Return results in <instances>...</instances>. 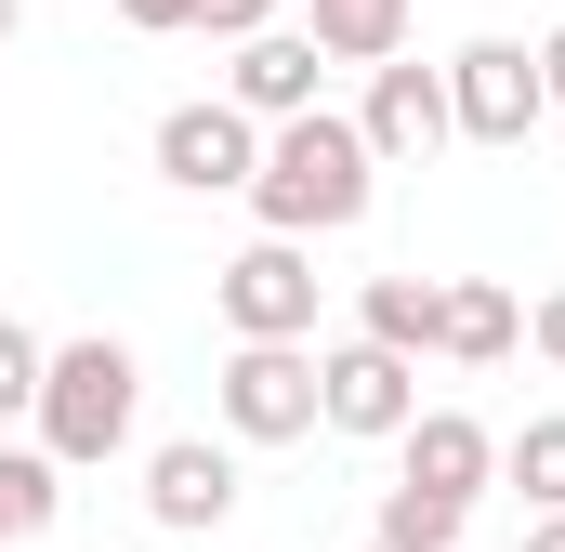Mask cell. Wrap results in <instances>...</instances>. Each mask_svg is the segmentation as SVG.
Here are the masks:
<instances>
[{
  "label": "cell",
  "mask_w": 565,
  "mask_h": 552,
  "mask_svg": "<svg viewBox=\"0 0 565 552\" xmlns=\"http://www.w3.org/2000/svg\"><path fill=\"white\" fill-rule=\"evenodd\" d=\"M540 93H553V106H565V26H553V40H540Z\"/></svg>",
  "instance_id": "obj_22"
},
{
  "label": "cell",
  "mask_w": 565,
  "mask_h": 552,
  "mask_svg": "<svg viewBox=\"0 0 565 552\" xmlns=\"http://www.w3.org/2000/svg\"><path fill=\"white\" fill-rule=\"evenodd\" d=\"M250 171H264V119H250L237 93H198V106L158 119V184H184V198H250Z\"/></svg>",
  "instance_id": "obj_7"
},
{
  "label": "cell",
  "mask_w": 565,
  "mask_h": 552,
  "mask_svg": "<svg viewBox=\"0 0 565 552\" xmlns=\"http://www.w3.org/2000/svg\"><path fill=\"white\" fill-rule=\"evenodd\" d=\"M250 26H277V0H198V40H224V53H237Z\"/></svg>",
  "instance_id": "obj_19"
},
{
  "label": "cell",
  "mask_w": 565,
  "mask_h": 552,
  "mask_svg": "<svg viewBox=\"0 0 565 552\" xmlns=\"http://www.w3.org/2000/svg\"><path fill=\"white\" fill-rule=\"evenodd\" d=\"M40 447L66 460V474H106L119 447H132V421H145V355L119 342V329H79V342H53L40 355Z\"/></svg>",
  "instance_id": "obj_2"
},
{
  "label": "cell",
  "mask_w": 565,
  "mask_h": 552,
  "mask_svg": "<svg viewBox=\"0 0 565 552\" xmlns=\"http://www.w3.org/2000/svg\"><path fill=\"white\" fill-rule=\"evenodd\" d=\"M145 513H158L171 540H211V527L237 513V447H224V434H171V447H145Z\"/></svg>",
  "instance_id": "obj_9"
},
{
  "label": "cell",
  "mask_w": 565,
  "mask_h": 552,
  "mask_svg": "<svg viewBox=\"0 0 565 552\" xmlns=\"http://www.w3.org/2000/svg\"><path fill=\"white\" fill-rule=\"evenodd\" d=\"M40 355H53V342H40L26 316H0V421H26V408H40Z\"/></svg>",
  "instance_id": "obj_18"
},
{
  "label": "cell",
  "mask_w": 565,
  "mask_h": 552,
  "mask_svg": "<svg viewBox=\"0 0 565 552\" xmlns=\"http://www.w3.org/2000/svg\"><path fill=\"white\" fill-rule=\"evenodd\" d=\"M460 527H473V500H447V487H382V527L369 540H395V552H460Z\"/></svg>",
  "instance_id": "obj_17"
},
{
  "label": "cell",
  "mask_w": 565,
  "mask_h": 552,
  "mask_svg": "<svg viewBox=\"0 0 565 552\" xmlns=\"http://www.w3.org/2000/svg\"><path fill=\"white\" fill-rule=\"evenodd\" d=\"M500 487H513L526 513H565V408H540V421L500 434Z\"/></svg>",
  "instance_id": "obj_15"
},
{
  "label": "cell",
  "mask_w": 565,
  "mask_h": 552,
  "mask_svg": "<svg viewBox=\"0 0 565 552\" xmlns=\"http://www.w3.org/2000/svg\"><path fill=\"white\" fill-rule=\"evenodd\" d=\"M302 26H316L329 66H382V53H408V0H302Z\"/></svg>",
  "instance_id": "obj_14"
},
{
  "label": "cell",
  "mask_w": 565,
  "mask_h": 552,
  "mask_svg": "<svg viewBox=\"0 0 565 552\" xmlns=\"http://www.w3.org/2000/svg\"><path fill=\"white\" fill-rule=\"evenodd\" d=\"M211 408H224L237 447H302L316 434V342H237L224 382H211Z\"/></svg>",
  "instance_id": "obj_3"
},
{
  "label": "cell",
  "mask_w": 565,
  "mask_h": 552,
  "mask_svg": "<svg viewBox=\"0 0 565 552\" xmlns=\"http://www.w3.org/2000/svg\"><path fill=\"white\" fill-rule=\"evenodd\" d=\"M119 26H145V40H171V26H198V0H119Z\"/></svg>",
  "instance_id": "obj_20"
},
{
  "label": "cell",
  "mask_w": 565,
  "mask_h": 552,
  "mask_svg": "<svg viewBox=\"0 0 565 552\" xmlns=\"http://www.w3.org/2000/svg\"><path fill=\"white\" fill-rule=\"evenodd\" d=\"M211 302L237 342H316V237H250L211 276Z\"/></svg>",
  "instance_id": "obj_5"
},
{
  "label": "cell",
  "mask_w": 565,
  "mask_h": 552,
  "mask_svg": "<svg viewBox=\"0 0 565 552\" xmlns=\"http://www.w3.org/2000/svg\"><path fill=\"white\" fill-rule=\"evenodd\" d=\"M526 552H565V513H540V527H526Z\"/></svg>",
  "instance_id": "obj_23"
},
{
  "label": "cell",
  "mask_w": 565,
  "mask_h": 552,
  "mask_svg": "<svg viewBox=\"0 0 565 552\" xmlns=\"http://www.w3.org/2000/svg\"><path fill=\"white\" fill-rule=\"evenodd\" d=\"M408 408H422V355H395V342H369V329L316 355V421H329V434L395 447V434H408Z\"/></svg>",
  "instance_id": "obj_6"
},
{
  "label": "cell",
  "mask_w": 565,
  "mask_h": 552,
  "mask_svg": "<svg viewBox=\"0 0 565 552\" xmlns=\"http://www.w3.org/2000/svg\"><path fill=\"white\" fill-rule=\"evenodd\" d=\"M369 552H395V540H369Z\"/></svg>",
  "instance_id": "obj_25"
},
{
  "label": "cell",
  "mask_w": 565,
  "mask_h": 552,
  "mask_svg": "<svg viewBox=\"0 0 565 552\" xmlns=\"http://www.w3.org/2000/svg\"><path fill=\"white\" fill-rule=\"evenodd\" d=\"M13 26H26V0H0V53H13Z\"/></svg>",
  "instance_id": "obj_24"
},
{
  "label": "cell",
  "mask_w": 565,
  "mask_h": 552,
  "mask_svg": "<svg viewBox=\"0 0 565 552\" xmlns=\"http://www.w3.org/2000/svg\"><path fill=\"white\" fill-rule=\"evenodd\" d=\"M355 132H369V158H382V171H422L434 145H460V132H447V66L382 53V66H369V106H355Z\"/></svg>",
  "instance_id": "obj_8"
},
{
  "label": "cell",
  "mask_w": 565,
  "mask_h": 552,
  "mask_svg": "<svg viewBox=\"0 0 565 552\" xmlns=\"http://www.w3.org/2000/svg\"><path fill=\"white\" fill-rule=\"evenodd\" d=\"M369 198H382V158L355 119H329V106L264 119V171H250L264 237H342V224H369Z\"/></svg>",
  "instance_id": "obj_1"
},
{
  "label": "cell",
  "mask_w": 565,
  "mask_h": 552,
  "mask_svg": "<svg viewBox=\"0 0 565 552\" xmlns=\"http://www.w3.org/2000/svg\"><path fill=\"white\" fill-rule=\"evenodd\" d=\"M540 119H553V93H540L526 40H460L447 53V132L460 145H526Z\"/></svg>",
  "instance_id": "obj_4"
},
{
  "label": "cell",
  "mask_w": 565,
  "mask_h": 552,
  "mask_svg": "<svg viewBox=\"0 0 565 552\" xmlns=\"http://www.w3.org/2000/svg\"><path fill=\"white\" fill-rule=\"evenodd\" d=\"M513 342H526V302H513L500 276H447V342H434V355H460V369H500Z\"/></svg>",
  "instance_id": "obj_12"
},
{
  "label": "cell",
  "mask_w": 565,
  "mask_h": 552,
  "mask_svg": "<svg viewBox=\"0 0 565 552\" xmlns=\"http://www.w3.org/2000/svg\"><path fill=\"white\" fill-rule=\"evenodd\" d=\"M53 513H66V460H53V447H0V552L40 540Z\"/></svg>",
  "instance_id": "obj_16"
},
{
  "label": "cell",
  "mask_w": 565,
  "mask_h": 552,
  "mask_svg": "<svg viewBox=\"0 0 565 552\" xmlns=\"http://www.w3.org/2000/svg\"><path fill=\"white\" fill-rule=\"evenodd\" d=\"M316 79H329L316 26H250V40H237V66H224V93H237L250 119H302V106H316Z\"/></svg>",
  "instance_id": "obj_10"
},
{
  "label": "cell",
  "mask_w": 565,
  "mask_h": 552,
  "mask_svg": "<svg viewBox=\"0 0 565 552\" xmlns=\"http://www.w3.org/2000/svg\"><path fill=\"white\" fill-rule=\"evenodd\" d=\"M395 447H408V487H447V500H487L500 487V434L473 408H408Z\"/></svg>",
  "instance_id": "obj_11"
},
{
  "label": "cell",
  "mask_w": 565,
  "mask_h": 552,
  "mask_svg": "<svg viewBox=\"0 0 565 552\" xmlns=\"http://www.w3.org/2000/svg\"><path fill=\"white\" fill-rule=\"evenodd\" d=\"M355 329L395 342V355H434L447 342V276H369L355 289Z\"/></svg>",
  "instance_id": "obj_13"
},
{
  "label": "cell",
  "mask_w": 565,
  "mask_h": 552,
  "mask_svg": "<svg viewBox=\"0 0 565 552\" xmlns=\"http://www.w3.org/2000/svg\"><path fill=\"white\" fill-rule=\"evenodd\" d=\"M526 342H540V355L565 369V289H540V302H526Z\"/></svg>",
  "instance_id": "obj_21"
}]
</instances>
